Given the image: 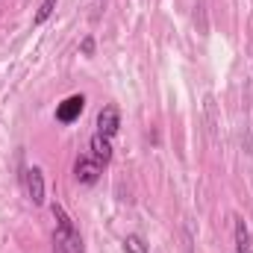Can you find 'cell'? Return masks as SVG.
I'll return each mask as SVG.
<instances>
[{"instance_id": "cell-4", "label": "cell", "mask_w": 253, "mask_h": 253, "mask_svg": "<svg viewBox=\"0 0 253 253\" xmlns=\"http://www.w3.org/2000/svg\"><path fill=\"white\" fill-rule=\"evenodd\" d=\"M118 126H121V112H118V106H103L100 109V115H97V132L100 135H106V138H112L115 132H118Z\"/></svg>"}, {"instance_id": "cell-1", "label": "cell", "mask_w": 253, "mask_h": 253, "mask_svg": "<svg viewBox=\"0 0 253 253\" xmlns=\"http://www.w3.org/2000/svg\"><path fill=\"white\" fill-rule=\"evenodd\" d=\"M53 218H56V233H53V253H83V239H80V230L74 227V221L68 218L59 203L50 206Z\"/></svg>"}, {"instance_id": "cell-9", "label": "cell", "mask_w": 253, "mask_h": 253, "mask_svg": "<svg viewBox=\"0 0 253 253\" xmlns=\"http://www.w3.org/2000/svg\"><path fill=\"white\" fill-rule=\"evenodd\" d=\"M53 6H56V0H42V6H39V12H36V24H44V21L53 15Z\"/></svg>"}, {"instance_id": "cell-8", "label": "cell", "mask_w": 253, "mask_h": 253, "mask_svg": "<svg viewBox=\"0 0 253 253\" xmlns=\"http://www.w3.org/2000/svg\"><path fill=\"white\" fill-rule=\"evenodd\" d=\"M124 251L126 253H147V245H144V239H141V236H135V233H132V236H126V239H124Z\"/></svg>"}, {"instance_id": "cell-5", "label": "cell", "mask_w": 253, "mask_h": 253, "mask_svg": "<svg viewBox=\"0 0 253 253\" xmlns=\"http://www.w3.org/2000/svg\"><path fill=\"white\" fill-rule=\"evenodd\" d=\"M100 168H103L100 162H94V159H88V156H80L77 165H74V177H77L83 186H91V183H97Z\"/></svg>"}, {"instance_id": "cell-2", "label": "cell", "mask_w": 253, "mask_h": 253, "mask_svg": "<svg viewBox=\"0 0 253 253\" xmlns=\"http://www.w3.org/2000/svg\"><path fill=\"white\" fill-rule=\"evenodd\" d=\"M83 106H85V97H83V94L65 97L62 103L56 106V121H59V124H74V121L83 115Z\"/></svg>"}, {"instance_id": "cell-3", "label": "cell", "mask_w": 253, "mask_h": 253, "mask_svg": "<svg viewBox=\"0 0 253 253\" xmlns=\"http://www.w3.org/2000/svg\"><path fill=\"white\" fill-rule=\"evenodd\" d=\"M24 186H27V197L36 203V206H42L44 203V177H42V168H27L24 171Z\"/></svg>"}, {"instance_id": "cell-7", "label": "cell", "mask_w": 253, "mask_h": 253, "mask_svg": "<svg viewBox=\"0 0 253 253\" xmlns=\"http://www.w3.org/2000/svg\"><path fill=\"white\" fill-rule=\"evenodd\" d=\"M236 253H253V239L251 230L242 218H236Z\"/></svg>"}, {"instance_id": "cell-6", "label": "cell", "mask_w": 253, "mask_h": 253, "mask_svg": "<svg viewBox=\"0 0 253 253\" xmlns=\"http://www.w3.org/2000/svg\"><path fill=\"white\" fill-rule=\"evenodd\" d=\"M91 156H94V162H100V165H109V162H112V144H109L106 135H100V132L91 135Z\"/></svg>"}, {"instance_id": "cell-10", "label": "cell", "mask_w": 253, "mask_h": 253, "mask_svg": "<svg viewBox=\"0 0 253 253\" xmlns=\"http://www.w3.org/2000/svg\"><path fill=\"white\" fill-rule=\"evenodd\" d=\"M91 50H94V42H91V39H85V42H83V53H85V56H91Z\"/></svg>"}]
</instances>
